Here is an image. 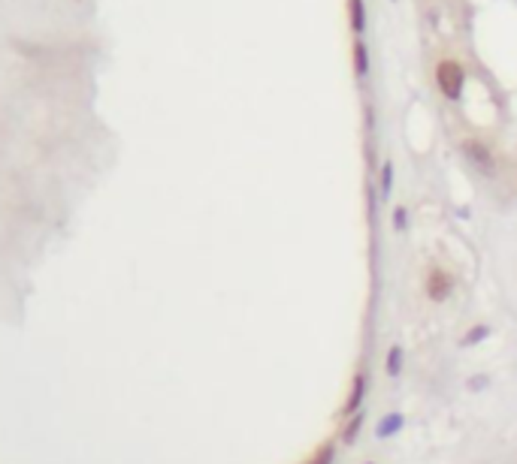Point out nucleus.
I'll list each match as a JSON object with an SVG mask.
<instances>
[{
    "mask_svg": "<svg viewBox=\"0 0 517 464\" xmlns=\"http://www.w3.org/2000/svg\"><path fill=\"white\" fill-rule=\"evenodd\" d=\"M463 82H466V73L457 60H439L436 67V85L448 100H460L463 94Z\"/></svg>",
    "mask_w": 517,
    "mask_h": 464,
    "instance_id": "1",
    "label": "nucleus"
},
{
    "mask_svg": "<svg viewBox=\"0 0 517 464\" xmlns=\"http://www.w3.org/2000/svg\"><path fill=\"white\" fill-rule=\"evenodd\" d=\"M451 292H454V275L445 272V268H430V275H426V295L433 302H445Z\"/></svg>",
    "mask_w": 517,
    "mask_h": 464,
    "instance_id": "2",
    "label": "nucleus"
},
{
    "mask_svg": "<svg viewBox=\"0 0 517 464\" xmlns=\"http://www.w3.org/2000/svg\"><path fill=\"white\" fill-rule=\"evenodd\" d=\"M363 395H367V377L363 374H354V383H351V392H348V401L342 407V416H354L360 404H363Z\"/></svg>",
    "mask_w": 517,
    "mask_h": 464,
    "instance_id": "3",
    "label": "nucleus"
},
{
    "mask_svg": "<svg viewBox=\"0 0 517 464\" xmlns=\"http://www.w3.org/2000/svg\"><path fill=\"white\" fill-rule=\"evenodd\" d=\"M348 16H351V31L354 33L367 31V4L363 0H348Z\"/></svg>",
    "mask_w": 517,
    "mask_h": 464,
    "instance_id": "4",
    "label": "nucleus"
},
{
    "mask_svg": "<svg viewBox=\"0 0 517 464\" xmlns=\"http://www.w3.org/2000/svg\"><path fill=\"white\" fill-rule=\"evenodd\" d=\"M463 151H466V157H472L478 166H481V169H490V163H493V160H490V151L481 145V142H466Z\"/></svg>",
    "mask_w": 517,
    "mask_h": 464,
    "instance_id": "5",
    "label": "nucleus"
},
{
    "mask_svg": "<svg viewBox=\"0 0 517 464\" xmlns=\"http://www.w3.org/2000/svg\"><path fill=\"white\" fill-rule=\"evenodd\" d=\"M354 73H357V79H363V75L369 73V51H367V43L363 40L354 43Z\"/></svg>",
    "mask_w": 517,
    "mask_h": 464,
    "instance_id": "6",
    "label": "nucleus"
},
{
    "mask_svg": "<svg viewBox=\"0 0 517 464\" xmlns=\"http://www.w3.org/2000/svg\"><path fill=\"white\" fill-rule=\"evenodd\" d=\"M333 455H336V446H333V441H327V443H321L318 449H314L302 464H333Z\"/></svg>",
    "mask_w": 517,
    "mask_h": 464,
    "instance_id": "7",
    "label": "nucleus"
},
{
    "mask_svg": "<svg viewBox=\"0 0 517 464\" xmlns=\"http://www.w3.org/2000/svg\"><path fill=\"white\" fill-rule=\"evenodd\" d=\"M390 175H394V163H384V175H382V187H384V193L390 190Z\"/></svg>",
    "mask_w": 517,
    "mask_h": 464,
    "instance_id": "8",
    "label": "nucleus"
},
{
    "mask_svg": "<svg viewBox=\"0 0 517 464\" xmlns=\"http://www.w3.org/2000/svg\"><path fill=\"white\" fill-rule=\"evenodd\" d=\"M387 371H390V374H396V371H399V350L390 353V359H387Z\"/></svg>",
    "mask_w": 517,
    "mask_h": 464,
    "instance_id": "9",
    "label": "nucleus"
}]
</instances>
